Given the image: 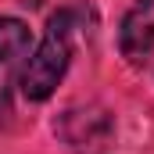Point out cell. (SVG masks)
<instances>
[{
  "label": "cell",
  "instance_id": "obj_1",
  "mask_svg": "<svg viewBox=\"0 0 154 154\" xmlns=\"http://www.w3.org/2000/svg\"><path fill=\"white\" fill-rule=\"evenodd\" d=\"M72 36H75V11H57L47 22L39 47L29 54V65L22 68L25 100H47L57 90V82L72 65Z\"/></svg>",
  "mask_w": 154,
  "mask_h": 154
},
{
  "label": "cell",
  "instance_id": "obj_3",
  "mask_svg": "<svg viewBox=\"0 0 154 154\" xmlns=\"http://www.w3.org/2000/svg\"><path fill=\"white\" fill-rule=\"evenodd\" d=\"M29 54V25L22 18H0V65H14Z\"/></svg>",
  "mask_w": 154,
  "mask_h": 154
},
{
  "label": "cell",
  "instance_id": "obj_2",
  "mask_svg": "<svg viewBox=\"0 0 154 154\" xmlns=\"http://www.w3.org/2000/svg\"><path fill=\"white\" fill-rule=\"evenodd\" d=\"M122 54L133 65H143L154 50V0H136V7L122 22Z\"/></svg>",
  "mask_w": 154,
  "mask_h": 154
}]
</instances>
